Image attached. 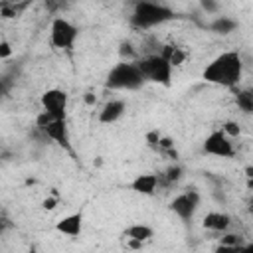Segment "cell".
I'll return each instance as SVG.
<instances>
[{
	"label": "cell",
	"mask_w": 253,
	"mask_h": 253,
	"mask_svg": "<svg viewBox=\"0 0 253 253\" xmlns=\"http://www.w3.org/2000/svg\"><path fill=\"white\" fill-rule=\"evenodd\" d=\"M245 245V243H243ZM243 245H223V243H217L213 247V253H241Z\"/></svg>",
	"instance_id": "22"
},
{
	"label": "cell",
	"mask_w": 253,
	"mask_h": 253,
	"mask_svg": "<svg viewBox=\"0 0 253 253\" xmlns=\"http://www.w3.org/2000/svg\"><path fill=\"white\" fill-rule=\"evenodd\" d=\"M136 65L144 77V83H154L160 87L172 85L174 69L158 53H150V55H144L142 59H136Z\"/></svg>",
	"instance_id": "4"
},
{
	"label": "cell",
	"mask_w": 253,
	"mask_h": 253,
	"mask_svg": "<svg viewBox=\"0 0 253 253\" xmlns=\"http://www.w3.org/2000/svg\"><path fill=\"white\" fill-rule=\"evenodd\" d=\"M144 85V77L132 59H121L115 63L107 77H105V87L111 91H138Z\"/></svg>",
	"instance_id": "2"
},
{
	"label": "cell",
	"mask_w": 253,
	"mask_h": 253,
	"mask_svg": "<svg viewBox=\"0 0 253 253\" xmlns=\"http://www.w3.org/2000/svg\"><path fill=\"white\" fill-rule=\"evenodd\" d=\"M202 227L206 231H211V233H225L229 231L231 227V215L227 211H219V210H211L204 215L202 219Z\"/></svg>",
	"instance_id": "13"
},
{
	"label": "cell",
	"mask_w": 253,
	"mask_h": 253,
	"mask_svg": "<svg viewBox=\"0 0 253 253\" xmlns=\"http://www.w3.org/2000/svg\"><path fill=\"white\" fill-rule=\"evenodd\" d=\"M8 227H10V219L4 217V215H0V233H4Z\"/></svg>",
	"instance_id": "26"
},
{
	"label": "cell",
	"mask_w": 253,
	"mask_h": 253,
	"mask_svg": "<svg viewBox=\"0 0 253 253\" xmlns=\"http://www.w3.org/2000/svg\"><path fill=\"white\" fill-rule=\"evenodd\" d=\"M217 243H223V245H243V243H247V241H243L241 235H237V233L225 231V233H221V237H219Z\"/></svg>",
	"instance_id": "19"
},
{
	"label": "cell",
	"mask_w": 253,
	"mask_h": 253,
	"mask_svg": "<svg viewBox=\"0 0 253 253\" xmlns=\"http://www.w3.org/2000/svg\"><path fill=\"white\" fill-rule=\"evenodd\" d=\"M152 237H154V229L148 223H142V221L126 225L121 233V241L125 243L126 249H132V251L142 249Z\"/></svg>",
	"instance_id": "9"
},
{
	"label": "cell",
	"mask_w": 253,
	"mask_h": 253,
	"mask_svg": "<svg viewBox=\"0 0 253 253\" xmlns=\"http://www.w3.org/2000/svg\"><path fill=\"white\" fill-rule=\"evenodd\" d=\"M160 136H162V132H160L158 128H152V130H148V132L144 134V138H146V144H148L152 150H156V144H158Z\"/></svg>",
	"instance_id": "21"
},
{
	"label": "cell",
	"mask_w": 253,
	"mask_h": 253,
	"mask_svg": "<svg viewBox=\"0 0 253 253\" xmlns=\"http://www.w3.org/2000/svg\"><path fill=\"white\" fill-rule=\"evenodd\" d=\"M158 55H160L172 69L182 67V65L186 63V59H188V51H186L184 47H180L178 43H164L162 49L158 51Z\"/></svg>",
	"instance_id": "15"
},
{
	"label": "cell",
	"mask_w": 253,
	"mask_h": 253,
	"mask_svg": "<svg viewBox=\"0 0 253 253\" xmlns=\"http://www.w3.org/2000/svg\"><path fill=\"white\" fill-rule=\"evenodd\" d=\"M233 26H235V24H233V22H227V20H217V22L213 24V28L219 30L221 34H227V30H231Z\"/></svg>",
	"instance_id": "24"
},
{
	"label": "cell",
	"mask_w": 253,
	"mask_h": 253,
	"mask_svg": "<svg viewBox=\"0 0 253 253\" xmlns=\"http://www.w3.org/2000/svg\"><path fill=\"white\" fill-rule=\"evenodd\" d=\"M182 166H178V164H172V166H168L162 174H158L160 176V184H162V180L164 182H168V184H172V182H178L180 178H182Z\"/></svg>",
	"instance_id": "17"
},
{
	"label": "cell",
	"mask_w": 253,
	"mask_h": 253,
	"mask_svg": "<svg viewBox=\"0 0 253 253\" xmlns=\"http://www.w3.org/2000/svg\"><path fill=\"white\" fill-rule=\"evenodd\" d=\"M172 16H174V12L168 6H164V4H158V2H138L132 8L130 24L134 28L146 30V28H154L158 24L168 22Z\"/></svg>",
	"instance_id": "3"
},
{
	"label": "cell",
	"mask_w": 253,
	"mask_h": 253,
	"mask_svg": "<svg viewBox=\"0 0 253 253\" xmlns=\"http://www.w3.org/2000/svg\"><path fill=\"white\" fill-rule=\"evenodd\" d=\"M77 38H79V28L63 18V16H57L51 20L49 24V43L55 47V49H63V51H71L77 43Z\"/></svg>",
	"instance_id": "5"
},
{
	"label": "cell",
	"mask_w": 253,
	"mask_h": 253,
	"mask_svg": "<svg viewBox=\"0 0 253 253\" xmlns=\"http://www.w3.org/2000/svg\"><path fill=\"white\" fill-rule=\"evenodd\" d=\"M125 111H126V101L125 99H111L101 107L99 123L101 125H115V123H119L123 119Z\"/></svg>",
	"instance_id": "14"
},
{
	"label": "cell",
	"mask_w": 253,
	"mask_h": 253,
	"mask_svg": "<svg viewBox=\"0 0 253 253\" xmlns=\"http://www.w3.org/2000/svg\"><path fill=\"white\" fill-rule=\"evenodd\" d=\"M243 57L237 49H227L217 53L202 71V79L206 83L223 87V89H235L243 77Z\"/></svg>",
	"instance_id": "1"
},
{
	"label": "cell",
	"mask_w": 253,
	"mask_h": 253,
	"mask_svg": "<svg viewBox=\"0 0 253 253\" xmlns=\"http://www.w3.org/2000/svg\"><path fill=\"white\" fill-rule=\"evenodd\" d=\"M83 227H85V215H83V210H77V211H69L65 215H61L55 223H53V229L67 237V239H79L83 235Z\"/></svg>",
	"instance_id": "10"
},
{
	"label": "cell",
	"mask_w": 253,
	"mask_h": 253,
	"mask_svg": "<svg viewBox=\"0 0 253 253\" xmlns=\"http://www.w3.org/2000/svg\"><path fill=\"white\" fill-rule=\"evenodd\" d=\"M202 152L208 154V156H213V158H233L235 156V146H233V140L229 136L223 134V130L217 126V128H211L208 132V136L204 138L202 142Z\"/></svg>",
	"instance_id": "6"
},
{
	"label": "cell",
	"mask_w": 253,
	"mask_h": 253,
	"mask_svg": "<svg viewBox=\"0 0 253 253\" xmlns=\"http://www.w3.org/2000/svg\"><path fill=\"white\" fill-rule=\"evenodd\" d=\"M200 192L196 188H188L184 192H180L178 196L172 198V202L168 204V210L184 223L192 221V217L196 215L198 211V206H200Z\"/></svg>",
	"instance_id": "7"
},
{
	"label": "cell",
	"mask_w": 253,
	"mask_h": 253,
	"mask_svg": "<svg viewBox=\"0 0 253 253\" xmlns=\"http://www.w3.org/2000/svg\"><path fill=\"white\" fill-rule=\"evenodd\" d=\"M2 18H18V8L16 6H4L2 8Z\"/></svg>",
	"instance_id": "25"
},
{
	"label": "cell",
	"mask_w": 253,
	"mask_h": 253,
	"mask_svg": "<svg viewBox=\"0 0 253 253\" xmlns=\"http://www.w3.org/2000/svg\"><path fill=\"white\" fill-rule=\"evenodd\" d=\"M12 53H14L12 43L6 40H0V59H8V57H12Z\"/></svg>",
	"instance_id": "23"
},
{
	"label": "cell",
	"mask_w": 253,
	"mask_h": 253,
	"mask_svg": "<svg viewBox=\"0 0 253 253\" xmlns=\"http://www.w3.org/2000/svg\"><path fill=\"white\" fill-rule=\"evenodd\" d=\"M57 204H59L57 196H45V198L40 202V210H42V211H53V210L57 208Z\"/></svg>",
	"instance_id": "20"
},
{
	"label": "cell",
	"mask_w": 253,
	"mask_h": 253,
	"mask_svg": "<svg viewBox=\"0 0 253 253\" xmlns=\"http://www.w3.org/2000/svg\"><path fill=\"white\" fill-rule=\"evenodd\" d=\"M241 253H253V245L251 243H245L243 249H241Z\"/></svg>",
	"instance_id": "27"
},
{
	"label": "cell",
	"mask_w": 253,
	"mask_h": 253,
	"mask_svg": "<svg viewBox=\"0 0 253 253\" xmlns=\"http://www.w3.org/2000/svg\"><path fill=\"white\" fill-rule=\"evenodd\" d=\"M158 186H160V176H158L156 172H142V174H136V176L130 180V184H128V188H130L134 194L146 196V198L154 196L156 190H158Z\"/></svg>",
	"instance_id": "12"
},
{
	"label": "cell",
	"mask_w": 253,
	"mask_h": 253,
	"mask_svg": "<svg viewBox=\"0 0 253 253\" xmlns=\"http://www.w3.org/2000/svg\"><path fill=\"white\" fill-rule=\"evenodd\" d=\"M221 130H223V134L225 136H229L231 140L233 138H237L239 134H241V126H239V123L237 121H225V123H221V126H219Z\"/></svg>",
	"instance_id": "18"
},
{
	"label": "cell",
	"mask_w": 253,
	"mask_h": 253,
	"mask_svg": "<svg viewBox=\"0 0 253 253\" xmlns=\"http://www.w3.org/2000/svg\"><path fill=\"white\" fill-rule=\"evenodd\" d=\"M235 103L243 113H251L253 111V95L249 91H237L235 95Z\"/></svg>",
	"instance_id": "16"
},
{
	"label": "cell",
	"mask_w": 253,
	"mask_h": 253,
	"mask_svg": "<svg viewBox=\"0 0 253 253\" xmlns=\"http://www.w3.org/2000/svg\"><path fill=\"white\" fill-rule=\"evenodd\" d=\"M42 132L51 140L55 142L59 148L67 150V152H73V146H71V130H69V123L67 119H53L51 123H47Z\"/></svg>",
	"instance_id": "11"
},
{
	"label": "cell",
	"mask_w": 253,
	"mask_h": 253,
	"mask_svg": "<svg viewBox=\"0 0 253 253\" xmlns=\"http://www.w3.org/2000/svg\"><path fill=\"white\" fill-rule=\"evenodd\" d=\"M42 111L51 115L53 119H67L69 109V93L59 87H49L40 95Z\"/></svg>",
	"instance_id": "8"
},
{
	"label": "cell",
	"mask_w": 253,
	"mask_h": 253,
	"mask_svg": "<svg viewBox=\"0 0 253 253\" xmlns=\"http://www.w3.org/2000/svg\"><path fill=\"white\" fill-rule=\"evenodd\" d=\"M26 253H38V249H36V247H32V249H28Z\"/></svg>",
	"instance_id": "28"
}]
</instances>
